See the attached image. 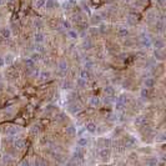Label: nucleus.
Returning <instances> with one entry per match:
<instances>
[{
  "label": "nucleus",
  "instance_id": "393cba45",
  "mask_svg": "<svg viewBox=\"0 0 166 166\" xmlns=\"http://www.w3.org/2000/svg\"><path fill=\"white\" fill-rule=\"evenodd\" d=\"M103 91H104L105 95H109V96H115V95H116L115 88H114L112 85H105Z\"/></svg>",
  "mask_w": 166,
  "mask_h": 166
},
{
  "label": "nucleus",
  "instance_id": "ea45409f",
  "mask_svg": "<svg viewBox=\"0 0 166 166\" xmlns=\"http://www.w3.org/2000/svg\"><path fill=\"white\" fill-rule=\"evenodd\" d=\"M4 4H5V0H0V7H1Z\"/></svg>",
  "mask_w": 166,
  "mask_h": 166
},
{
  "label": "nucleus",
  "instance_id": "cd10ccee",
  "mask_svg": "<svg viewBox=\"0 0 166 166\" xmlns=\"http://www.w3.org/2000/svg\"><path fill=\"white\" fill-rule=\"evenodd\" d=\"M39 78H40L41 81H48V80H50V78H51V73L49 70L48 71L46 70H41L39 73Z\"/></svg>",
  "mask_w": 166,
  "mask_h": 166
},
{
  "label": "nucleus",
  "instance_id": "c756f323",
  "mask_svg": "<svg viewBox=\"0 0 166 166\" xmlns=\"http://www.w3.org/2000/svg\"><path fill=\"white\" fill-rule=\"evenodd\" d=\"M30 59L33 60V61H35V63H39V61H41V59H43V54H40L39 51H33L31 54H30V56H29Z\"/></svg>",
  "mask_w": 166,
  "mask_h": 166
},
{
  "label": "nucleus",
  "instance_id": "72a5a7b5",
  "mask_svg": "<svg viewBox=\"0 0 166 166\" xmlns=\"http://www.w3.org/2000/svg\"><path fill=\"white\" fill-rule=\"evenodd\" d=\"M4 63L6 64V65H11L14 61H15V59H14V55L11 54V52H9V54H6L5 56H4Z\"/></svg>",
  "mask_w": 166,
  "mask_h": 166
},
{
  "label": "nucleus",
  "instance_id": "b1692460",
  "mask_svg": "<svg viewBox=\"0 0 166 166\" xmlns=\"http://www.w3.org/2000/svg\"><path fill=\"white\" fill-rule=\"evenodd\" d=\"M78 145L81 146V148H88L90 145V137H86V136H80L78 139Z\"/></svg>",
  "mask_w": 166,
  "mask_h": 166
},
{
  "label": "nucleus",
  "instance_id": "1a4fd4ad",
  "mask_svg": "<svg viewBox=\"0 0 166 166\" xmlns=\"http://www.w3.org/2000/svg\"><path fill=\"white\" fill-rule=\"evenodd\" d=\"M33 37H34V43L35 44H44L45 41H46V34L44 31H40V30L34 33Z\"/></svg>",
  "mask_w": 166,
  "mask_h": 166
},
{
  "label": "nucleus",
  "instance_id": "dca6fc26",
  "mask_svg": "<svg viewBox=\"0 0 166 166\" xmlns=\"http://www.w3.org/2000/svg\"><path fill=\"white\" fill-rule=\"evenodd\" d=\"M0 35L7 41V40L11 39V35H13V34H11V30H10L9 26H1V28H0Z\"/></svg>",
  "mask_w": 166,
  "mask_h": 166
},
{
  "label": "nucleus",
  "instance_id": "6e6552de",
  "mask_svg": "<svg viewBox=\"0 0 166 166\" xmlns=\"http://www.w3.org/2000/svg\"><path fill=\"white\" fill-rule=\"evenodd\" d=\"M116 36L120 37V39H126V37L130 36V30L127 26H120V28L116 29Z\"/></svg>",
  "mask_w": 166,
  "mask_h": 166
},
{
  "label": "nucleus",
  "instance_id": "4be33fe9",
  "mask_svg": "<svg viewBox=\"0 0 166 166\" xmlns=\"http://www.w3.org/2000/svg\"><path fill=\"white\" fill-rule=\"evenodd\" d=\"M79 76L82 78V79H85V80H91V79L94 78L93 76V74H91V71H89V70H86V69H81L80 71H79Z\"/></svg>",
  "mask_w": 166,
  "mask_h": 166
},
{
  "label": "nucleus",
  "instance_id": "0eeeda50",
  "mask_svg": "<svg viewBox=\"0 0 166 166\" xmlns=\"http://www.w3.org/2000/svg\"><path fill=\"white\" fill-rule=\"evenodd\" d=\"M88 100H89V105H90V107H94V109H99L101 105V97L100 96H97V95H91L90 97H88Z\"/></svg>",
  "mask_w": 166,
  "mask_h": 166
},
{
  "label": "nucleus",
  "instance_id": "ddd939ff",
  "mask_svg": "<svg viewBox=\"0 0 166 166\" xmlns=\"http://www.w3.org/2000/svg\"><path fill=\"white\" fill-rule=\"evenodd\" d=\"M41 133V126L40 124H34V125L29 129V135L31 137H37Z\"/></svg>",
  "mask_w": 166,
  "mask_h": 166
},
{
  "label": "nucleus",
  "instance_id": "9d476101",
  "mask_svg": "<svg viewBox=\"0 0 166 166\" xmlns=\"http://www.w3.org/2000/svg\"><path fill=\"white\" fill-rule=\"evenodd\" d=\"M81 48H82V50H85V51L93 50V49L95 48L94 39H91V37H86V39H84L82 40V44H81Z\"/></svg>",
  "mask_w": 166,
  "mask_h": 166
},
{
  "label": "nucleus",
  "instance_id": "a211bd4d",
  "mask_svg": "<svg viewBox=\"0 0 166 166\" xmlns=\"http://www.w3.org/2000/svg\"><path fill=\"white\" fill-rule=\"evenodd\" d=\"M142 164H145V165H150V166H155V165H159V159L155 156H148L146 157L145 156V159H144V163Z\"/></svg>",
  "mask_w": 166,
  "mask_h": 166
},
{
  "label": "nucleus",
  "instance_id": "f03ea898",
  "mask_svg": "<svg viewBox=\"0 0 166 166\" xmlns=\"http://www.w3.org/2000/svg\"><path fill=\"white\" fill-rule=\"evenodd\" d=\"M21 131V129L18 125H4L0 127V133H3L4 135H11V136H15L16 134H19Z\"/></svg>",
  "mask_w": 166,
  "mask_h": 166
},
{
  "label": "nucleus",
  "instance_id": "f8f14e48",
  "mask_svg": "<svg viewBox=\"0 0 166 166\" xmlns=\"http://www.w3.org/2000/svg\"><path fill=\"white\" fill-rule=\"evenodd\" d=\"M64 133H65V136H67V139H74L75 136H76L78 131H76V127L70 124V125L65 126V129H64Z\"/></svg>",
  "mask_w": 166,
  "mask_h": 166
},
{
  "label": "nucleus",
  "instance_id": "2eb2a0df",
  "mask_svg": "<svg viewBox=\"0 0 166 166\" xmlns=\"http://www.w3.org/2000/svg\"><path fill=\"white\" fill-rule=\"evenodd\" d=\"M85 131H88L89 134H95L97 129V124L95 121H86L85 124Z\"/></svg>",
  "mask_w": 166,
  "mask_h": 166
},
{
  "label": "nucleus",
  "instance_id": "c85d7f7f",
  "mask_svg": "<svg viewBox=\"0 0 166 166\" xmlns=\"http://www.w3.org/2000/svg\"><path fill=\"white\" fill-rule=\"evenodd\" d=\"M89 34H90V37L91 39H97V37L100 36V33H99V29L96 28V26H91V28L89 29Z\"/></svg>",
  "mask_w": 166,
  "mask_h": 166
},
{
  "label": "nucleus",
  "instance_id": "20e7f679",
  "mask_svg": "<svg viewBox=\"0 0 166 166\" xmlns=\"http://www.w3.org/2000/svg\"><path fill=\"white\" fill-rule=\"evenodd\" d=\"M97 151V157L103 161V163H107L111 157V150L110 148H101V149H96Z\"/></svg>",
  "mask_w": 166,
  "mask_h": 166
},
{
  "label": "nucleus",
  "instance_id": "f704fd0d",
  "mask_svg": "<svg viewBox=\"0 0 166 166\" xmlns=\"http://www.w3.org/2000/svg\"><path fill=\"white\" fill-rule=\"evenodd\" d=\"M3 159V164H7V165H10V164H14V161H13V159L14 157L10 155V154H4V156L1 157Z\"/></svg>",
  "mask_w": 166,
  "mask_h": 166
},
{
  "label": "nucleus",
  "instance_id": "412c9836",
  "mask_svg": "<svg viewBox=\"0 0 166 166\" xmlns=\"http://www.w3.org/2000/svg\"><path fill=\"white\" fill-rule=\"evenodd\" d=\"M152 45H154V48H155L156 50H164V48H165V41H164V39L156 37V39L152 41Z\"/></svg>",
  "mask_w": 166,
  "mask_h": 166
},
{
  "label": "nucleus",
  "instance_id": "e433bc0d",
  "mask_svg": "<svg viewBox=\"0 0 166 166\" xmlns=\"http://www.w3.org/2000/svg\"><path fill=\"white\" fill-rule=\"evenodd\" d=\"M61 28L65 30H69L71 28V22L69 20H61Z\"/></svg>",
  "mask_w": 166,
  "mask_h": 166
},
{
  "label": "nucleus",
  "instance_id": "423d86ee",
  "mask_svg": "<svg viewBox=\"0 0 166 166\" xmlns=\"http://www.w3.org/2000/svg\"><path fill=\"white\" fill-rule=\"evenodd\" d=\"M80 110H82V105L79 103V101H73V103L67 104V111H69L71 115L78 114Z\"/></svg>",
  "mask_w": 166,
  "mask_h": 166
},
{
  "label": "nucleus",
  "instance_id": "58836bf2",
  "mask_svg": "<svg viewBox=\"0 0 166 166\" xmlns=\"http://www.w3.org/2000/svg\"><path fill=\"white\" fill-rule=\"evenodd\" d=\"M122 1H124V3H126V4H129V3H133L134 0H122Z\"/></svg>",
  "mask_w": 166,
  "mask_h": 166
},
{
  "label": "nucleus",
  "instance_id": "bb28decb",
  "mask_svg": "<svg viewBox=\"0 0 166 166\" xmlns=\"http://www.w3.org/2000/svg\"><path fill=\"white\" fill-rule=\"evenodd\" d=\"M116 100L120 101V103H122V104H125V105H129V103L133 99H131V96L129 95V94H121V95H120Z\"/></svg>",
  "mask_w": 166,
  "mask_h": 166
},
{
  "label": "nucleus",
  "instance_id": "7c9ffc66",
  "mask_svg": "<svg viewBox=\"0 0 166 166\" xmlns=\"http://www.w3.org/2000/svg\"><path fill=\"white\" fill-rule=\"evenodd\" d=\"M101 21H103V19H101V16H100L99 14H97V15H93V16L90 18V24H91L93 26L101 24Z\"/></svg>",
  "mask_w": 166,
  "mask_h": 166
},
{
  "label": "nucleus",
  "instance_id": "a19ab883",
  "mask_svg": "<svg viewBox=\"0 0 166 166\" xmlns=\"http://www.w3.org/2000/svg\"><path fill=\"white\" fill-rule=\"evenodd\" d=\"M6 3H16V0H6Z\"/></svg>",
  "mask_w": 166,
  "mask_h": 166
},
{
  "label": "nucleus",
  "instance_id": "473e14b6",
  "mask_svg": "<svg viewBox=\"0 0 166 166\" xmlns=\"http://www.w3.org/2000/svg\"><path fill=\"white\" fill-rule=\"evenodd\" d=\"M154 56H155L156 60L164 61V59H165V51H164V50H156V49H155V51H154Z\"/></svg>",
  "mask_w": 166,
  "mask_h": 166
},
{
  "label": "nucleus",
  "instance_id": "6ab92c4d",
  "mask_svg": "<svg viewBox=\"0 0 166 166\" xmlns=\"http://www.w3.org/2000/svg\"><path fill=\"white\" fill-rule=\"evenodd\" d=\"M46 11H52V10H56L58 9V4H56L55 0H46L45 1V7H44Z\"/></svg>",
  "mask_w": 166,
  "mask_h": 166
},
{
  "label": "nucleus",
  "instance_id": "f257e3e1",
  "mask_svg": "<svg viewBox=\"0 0 166 166\" xmlns=\"http://www.w3.org/2000/svg\"><path fill=\"white\" fill-rule=\"evenodd\" d=\"M20 71H19L16 67H14L13 65H10L7 69L5 70V78L7 79V81L10 82H16L19 79H20Z\"/></svg>",
  "mask_w": 166,
  "mask_h": 166
},
{
  "label": "nucleus",
  "instance_id": "79ce46f5",
  "mask_svg": "<svg viewBox=\"0 0 166 166\" xmlns=\"http://www.w3.org/2000/svg\"><path fill=\"white\" fill-rule=\"evenodd\" d=\"M1 148H3V146H1V145H0V154H1Z\"/></svg>",
  "mask_w": 166,
  "mask_h": 166
},
{
  "label": "nucleus",
  "instance_id": "a878e982",
  "mask_svg": "<svg viewBox=\"0 0 166 166\" xmlns=\"http://www.w3.org/2000/svg\"><path fill=\"white\" fill-rule=\"evenodd\" d=\"M150 95H151V90L150 89H148V88H142L141 90H140V97L142 100H148V99H150Z\"/></svg>",
  "mask_w": 166,
  "mask_h": 166
},
{
  "label": "nucleus",
  "instance_id": "7ed1b4c3",
  "mask_svg": "<svg viewBox=\"0 0 166 166\" xmlns=\"http://www.w3.org/2000/svg\"><path fill=\"white\" fill-rule=\"evenodd\" d=\"M122 141H124V146H125L126 150H134V149H136V146H137L136 137L131 136V135L122 136Z\"/></svg>",
  "mask_w": 166,
  "mask_h": 166
},
{
  "label": "nucleus",
  "instance_id": "9b49d317",
  "mask_svg": "<svg viewBox=\"0 0 166 166\" xmlns=\"http://www.w3.org/2000/svg\"><path fill=\"white\" fill-rule=\"evenodd\" d=\"M75 85H76V88H78L79 90H88V88H89V81L79 76V78H75Z\"/></svg>",
  "mask_w": 166,
  "mask_h": 166
},
{
  "label": "nucleus",
  "instance_id": "2f4dec72",
  "mask_svg": "<svg viewBox=\"0 0 166 166\" xmlns=\"http://www.w3.org/2000/svg\"><path fill=\"white\" fill-rule=\"evenodd\" d=\"M45 1H46V0H34V9L43 10L45 7Z\"/></svg>",
  "mask_w": 166,
  "mask_h": 166
},
{
  "label": "nucleus",
  "instance_id": "aec40b11",
  "mask_svg": "<svg viewBox=\"0 0 166 166\" xmlns=\"http://www.w3.org/2000/svg\"><path fill=\"white\" fill-rule=\"evenodd\" d=\"M61 88H63L64 90H73V88H74V81L71 80V79H69V78H64Z\"/></svg>",
  "mask_w": 166,
  "mask_h": 166
},
{
  "label": "nucleus",
  "instance_id": "f3484780",
  "mask_svg": "<svg viewBox=\"0 0 166 166\" xmlns=\"http://www.w3.org/2000/svg\"><path fill=\"white\" fill-rule=\"evenodd\" d=\"M44 26H45V21H44V20H41L40 18H35V19L33 20V28H35V29H36V31H37V30L43 31Z\"/></svg>",
  "mask_w": 166,
  "mask_h": 166
},
{
  "label": "nucleus",
  "instance_id": "4468645a",
  "mask_svg": "<svg viewBox=\"0 0 166 166\" xmlns=\"http://www.w3.org/2000/svg\"><path fill=\"white\" fill-rule=\"evenodd\" d=\"M156 84H157V80L154 76L145 78V80H144V86H145V88H148V89H150V90H152L154 88H155Z\"/></svg>",
  "mask_w": 166,
  "mask_h": 166
},
{
  "label": "nucleus",
  "instance_id": "39448f33",
  "mask_svg": "<svg viewBox=\"0 0 166 166\" xmlns=\"http://www.w3.org/2000/svg\"><path fill=\"white\" fill-rule=\"evenodd\" d=\"M13 146L16 151H24L26 149V140L22 137H15L14 136V142H13Z\"/></svg>",
  "mask_w": 166,
  "mask_h": 166
},
{
  "label": "nucleus",
  "instance_id": "c9c22d12",
  "mask_svg": "<svg viewBox=\"0 0 166 166\" xmlns=\"http://www.w3.org/2000/svg\"><path fill=\"white\" fill-rule=\"evenodd\" d=\"M66 35L70 37V39H73V40H75V39H78L79 37V33L76 31V30H67V33H66Z\"/></svg>",
  "mask_w": 166,
  "mask_h": 166
},
{
  "label": "nucleus",
  "instance_id": "4c0bfd02",
  "mask_svg": "<svg viewBox=\"0 0 166 166\" xmlns=\"http://www.w3.org/2000/svg\"><path fill=\"white\" fill-rule=\"evenodd\" d=\"M4 65H5V63H4V59L0 56V67H3Z\"/></svg>",
  "mask_w": 166,
  "mask_h": 166
},
{
  "label": "nucleus",
  "instance_id": "5701e85b",
  "mask_svg": "<svg viewBox=\"0 0 166 166\" xmlns=\"http://www.w3.org/2000/svg\"><path fill=\"white\" fill-rule=\"evenodd\" d=\"M97 29H99L100 36H105L106 34L110 33V30H111L110 26H109L107 24H104V22H101V24H100V28H97Z\"/></svg>",
  "mask_w": 166,
  "mask_h": 166
}]
</instances>
